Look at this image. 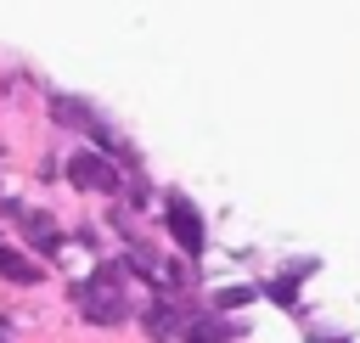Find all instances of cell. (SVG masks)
I'll list each match as a JSON object with an SVG mask.
<instances>
[{"instance_id":"52a82bcc","label":"cell","mask_w":360,"mask_h":343,"mask_svg":"<svg viewBox=\"0 0 360 343\" xmlns=\"http://www.w3.org/2000/svg\"><path fill=\"white\" fill-rule=\"evenodd\" d=\"M0 276H6V281H39V264H28L17 247L0 242Z\"/></svg>"},{"instance_id":"7a4b0ae2","label":"cell","mask_w":360,"mask_h":343,"mask_svg":"<svg viewBox=\"0 0 360 343\" xmlns=\"http://www.w3.org/2000/svg\"><path fill=\"white\" fill-rule=\"evenodd\" d=\"M68 180H73L79 191H107V197H112L124 174H118L112 157H101V152H73V157H68Z\"/></svg>"},{"instance_id":"6da1fadb","label":"cell","mask_w":360,"mask_h":343,"mask_svg":"<svg viewBox=\"0 0 360 343\" xmlns=\"http://www.w3.org/2000/svg\"><path fill=\"white\" fill-rule=\"evenodd\" d=\"M73 298H79V304H84V315H90V321H101V326L129 315V298H124V276H118V264H101V270H96Z\"/></svg>"},{"instance_id":"3957f363","label":"cell","mask_w":360,"mask_h":343,"mask_svg":"<svg viewBox=\"0 0 360 343\" xmlns=\"http://www.w3.org/2000/svg\"><path fill=\"white\" fill-rule=\"evenodd\" d=\"M163 225H169V236L180 242V253H202V242H208V231H202V214L174 191L169 202H163Z\"/></svg>"},{"instance_id":"8992f818","label":"cell","mask_w":360,"mask_h":343,"mask_svg":"<svg viewBox=\"0 0 360 343\" xmlns=\"http://www.w3.org/2000/svg\"><path fill=\"white\" fill-rule=\"evenodd\" d=\"M141 326H146L152 337H174V332H180V309H174V304H152V309L141 315Z\"/></svg>"},{"instance_id":"277c9868","label":"cell","mask_w":360,"mask_h":343,"mask_svg":"<svg viewBox=\"0 0 360 343\" xmlns=\"http://www.w3.org/2000/svg\"><path fill=\"white\" fill-rule=\"evenodd\" d=\"M11 219H17V231L39 247V253H56V242H62V231L51 225V214L45 208H11Z\"/></svg>"},{"instance_id":"5b68a950","label":"cell","mask_w":360,"mask_h":343,"mask_svg":"<svg viewBox=\"0 0 360 343\" xmlns=\"http://www.w3.org/2000/svg\"><path fill=\"white\" fill-rule=\"evenodd\" d=\"M180 337H186V343H231V337H236V326H231V321H219V315H202V321L180 326Z\"/></svg>"},{"instance_id":"ba28073f","label":"cell","mask_w":360,"mask_h":343,"mask_svg":"<svg viewBox=\"0 0 360 343\" xmlns=\"http://www.w3.org/2000/svg\"><path fill=\"white\" fill-rule=\"evenodd\" d=\"M214 304H219V309H231V304H248V287H225Z\"/></svg>"}]
</instances>
